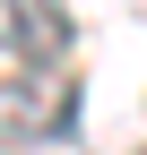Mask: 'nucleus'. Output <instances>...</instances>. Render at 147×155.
Instances as JSON below:
<instances>
[{
    "label": "nucleus",
    "mask_w": 147,
    "mask_h": 155,
    "mask_svg": "<svg viewBox=\"0 0 147 155\" xmlns=\"http://www.w3.org/2000/svg\"><path fill=\"white\" fill-rule=\"evenodd\" d=\"M61 138H78V78L9 69L0 78V147H61Z\"/></svg>",
    "instance_id": "f257e3e1"
},
{
    "label": "nucleus",
    "mask_w": 147,
    "mask_h": 155,
    "mask_svg": "<svg viewBox=\"0 0 147 155\" xmlns=\"http://www.w3.org/2000/svg\"><path fill=\"white\" fill-rule=\"evenodd\" d=\"M69 43H78V26L61 0H0V52L17 69H61Z\"/></svg>",
    "instance_id": "f03ea898"
},
{
    "label": "nucleus",
    "mask_w": 147,
    "mask_h": 155,
    "mask_svg": "<svg viewBox=\"0 0 147 155\" xmlns=\"http://www.w3.org/2000/svg\"><path fill=\"white\" fill-rule=\"evenodd\" d=\"M130 155H147V147H130Z\"/></svg>",
    "instance_id": "7ed1b4c3"
}]
</instances>
